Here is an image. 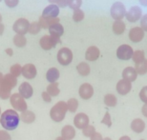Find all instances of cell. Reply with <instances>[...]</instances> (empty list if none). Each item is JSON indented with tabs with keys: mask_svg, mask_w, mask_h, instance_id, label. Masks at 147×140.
<instances>
[{
	"mask_svg": "<svg viewBox=\"0 0 147 140\" xmlns=\"http://www.w3.org/2000/svg\"><path fill=\"white\" fill-rule=\"evenodd\" d=\"M20 116L14 110H6L0 115V124L6 131H13L18 127Z\"/></svg>",
	"mask_w": 147,
	"mask_h": 140,
	"instance_id": "cell-1",
	"label": "cell"
},
{
	"mask_svg": "<svg viewBox=\"0 0 147 140\" xmlns=\"http://www.w3.org/2000/svg\"><path fill=\"white\" fill-rule=\"evenodd\" d=\"M17 84L16 77H14L13 75L11 74H5V76L3 77L2 83L0 85V98L5 100L11 97V89H13Z\"/></svg>",
	"mask_w": 147,
	"mask_h": 140,
	"instance_id": "cell-2",
	"label": "cell"
},
{
	"mask_svg": "<svg viewBox=\"0 0 147 140\" xmlns=\"http://www.w3.org/2000/svg\"><path fill=\"white\" fill-rule=\"evenodd\" d=\"M67 112H68V108H67L66 102L58 101L50 111V116L55 122H61L65 118Z\"/></svg>",
	"mask_w": 147,
	"mask_h": 140,
	"instance_id": "cell-3",
	"label": "cell"
},
{
	"mask_svg": "<svg viewBox=\"0 0 147 140\" xmlns=\"http://www.w3.org/2000/svg\"><path fill=\"white\" fill-rule=\"evenodd\" d=\"M10 102H11V105L14 109V111H16V112L23 113L28 110V106H27V103H26L25 99L23 98L18 92L13 93V94L11 95Z\"/></svg>",
	"mask_w": 147,
	"mask_h": 140,
	"instance_id": "cell-4",
	"label": "cell"
},
{
	"mask_svg": "<svg viewBox=\"0 0 147 140\" xmlns=\"http://www.w3.org/2000/svg\"><path fill=\"white\" fill-rule=\"evenodd\" d=\"M59 43H61L60 37L53 36H44L43 37H41L39 41L40 47L45 51H49V50L55 48L57 44H59Z\"/></svg>",
	"mask_w": 147,
	"mask_h": 140,
	"instance_id": "cell-5",
	"label": "cell"
},
{
	"mask_svg": "<svg viewBox=\"0 0 147 140\" xmlns=\"http://www.w3.org/2000/svg\"><path fill=\"white\" fill-rule=\"evenodd\" d=\"M73 60V52L69 48H61L57 52V61L63 66L69 65Z\"/></svg>",
	"mask_w": 147,
	"mask_h": 140,
	"instance_id": "cell-6",
	"label": "cell"
},
{
	"mask_svg": "<svg viewBox=\"0 0 147 140\" xmlns=\"http://www.w3.org/2000/svg\"><path fill=\"white\" fill-rule=\"evenodd\" d=\"M126 14L125 6L121 2H115L111 7V15L115 20H121Z\"/></svg>",
	"mask_w": 147,
	"mask_h": 140,
	"instance_id": "cell-7",
	"label": "cell"
},
{
	"mask_svg": "<svg viewBox=\"0 0 147 140\" xmlns=\"http://www.w3.org/2000/svg\"><path fill=\"white\" fill-rule=\"evenodd\" d=\"M29 26H30V22L26 18H19L17 19L13 26V30L16 31V34H22L24 36L25 33H28Z\"/></svg>",
	"mask_w": 147,
	"mask_h": 140,
	"instance_id": "cell-8",
	"label": "cell"
},
{
	"mask_svg": "<svg viewBox=\"0 0 147 140\" xmlns=\"http://www.w3.org/2000/svg\"><path fill=\"white\" fill-rule=\"evenodd\" d=\"M134 51L131 46L129 45H121L117 50V56L120 60H129L133 56Z\"/></svg>",
	"mask_w": 147,
	"mask_h": 140,
	"instance_id": "cell-9",
	"label": "cell"
},
{
	"mask_svg": "<svg viewBox=\"0 0 147 140\" xmlns=\"http://www.w3.org/2000/svg\"><path fill=\"white\" fill-rule=\"evenodd\" d=\"M142 9L138 7V6H133V7L129 9L128 11H126L125 16L129 22L134 23L142 18Z\"/></svg>",
	"mask_w": 147,
	"mask_h": 140,
	"instance_id": "cell-10",
	"label": "cell"
},
{
	"mask_svg": "<svg viewBox=\"0 0 147 140\" xmlns=\"http://www.w3.org/2000/svg\"><path fill=\"white\" fill-rule=\"evenodd\" d=\"M74 125L79 130H83L85 127L89 125V116L86 113H79L74 118Z\"/></svg>",
	"mask_w": 147,
	"mask_h": 140,
	"instance_id": "cell-11",
	"label": "cell"
},
{
	"mask_svg": "<svg viewBox=\"0 0 147 140\" xmlns=\"http://www.w3.org/2000/svg\"><path fill=\"white\" fill-rule=\"evenodd\" d=\"M78 93H79V96H80L82 99L88 100V99H90L94 94V88L91 84L84 83L79 87Z\"/></svg>",
	"mask_w": 147,
	"mask_h": 140,
	"instance_id": "cell-12",
	"label": "cell"
},
{
	"mask_svg": "<svg viewBox=\"0 0 147 140\" xmlns=\"http://www.w3.org/2000/svg\"><path fill=\"white\" fill-rule=\"evenodd\" d=\"M129 38L133 42H140L144 38V31L140 27L132 28L129 31Z\"/></svg>",
	"mask_w": 147,
	"mask_h": 140,
	"instance_id": "cell-13",
	"label": "cell"
},
{
	"mask_svg": "<svg viewBox=\"0 0 147 140\" xmlns=\"http://www.w3.org/2000/svg\"><path fill=\"white\" fill-rule=\"evenodd\" d=\"M36 74H37V71H36V68L34 64H26L22 67V75L24 76L25 78L27 79H34V77L36 76Z\"/></svg>",
	"mask_w": 147,
	"mask_h": 140,
	"instance_id": "cell-14",
	"label": "cell"
},
{
	"mask_svg": "<svg viewBox=\"0 0 147 140\" xmlns=\"http://www.w3.org/2000/svg\"><path fill=\"white\" fill-rule=\"evenodd\" d=\"M18 92H19L18 93L23 98L28 99V98L32 97V95H33V93H34V90L30 83L23 82V83H21V85L19 86Z\"/></svg>",
	"mask_w": 147,
	"mask_h": 140,
	"instance_id": "cell-15",
	"label": "cell"
},
{
	"mask_svg": "<svg viewBox=\"0 0 147 140\" xmlns=\"http://www.w3.org/2000/svg\"><path fill=\"white\" fill-rule=\"evenodd\" d=\"M132 89V85L131 82L125 80V79H121L119 80L117 84V92L121 95H125L131 91Z\"/></svg>",
	"mask_w": 147,
	"mask_h": 140,
	"instance_id": "cell-16",
	"label": "cell"
},
{
	"mask_svg": "<svg viewBox=\"0 0 147 140\" xmlns=\"http://www.w3.org/2000/svg\"><path fill=\"white\" fill-rule=\"evenodd\" d=\"M38 23L40 24L42 29H49L51 26L59 23V18H58V17H55V18H53V17L40 16L39 20H38Z\"/></svg>",
	"mask_w": 147,
	"mask_h": 140,
	"instance_id": "cell-17",
	"label": "cell"
},
{
	"mask_svg": "<svg viewBox=\"0 0 147 140\" xmlns=\"http://www.w3.org/2000/svg\"><path fill=\"white\" fill-rule=\"evenodd\" d=\"M58 13H59V8L57 7V5L55 4H51L44 9L43 13H42V16L43 17H57Z\"/></svg>",
	"mask_w": 147,
	"mask_h": 140,
	"instance_id": "cell-18",
	"label": "cell"
},
{
	"mask_svg": "<svg viewBox=\"0 0 147 140\" xmlns=\"http://www.w3.org/2000/svg\"><path fill=\"white\" fill-rule=\"evenodd\" d=\"M99 54H100V52L98 47L91 46L85 52V58L88 61H96L99 57Z\"/></svg>",
	"mask_w": 147,
	"mask_h": 140,
	"instance_id": "cell-19",
	"label": "cell"
},
{
	"mask_svg": "<svg viewBox=\"0 0 147 140\" xmlns=\"http://www.w3.org/2000/svg\"><path fill=\"white\" fill-rule=\"evenodd\" d=\"M122 77L123 79L129 81V82H133L137 79L138 77V72H136V70L133 67H127L123 70L122 72Z\"/></svg>",
	"mask_w": 147,
	"mask_h": 140,
	"instance_id": "cell-20",
	"label": "cell"
},
{
	"mask_svg": "<svg viewBox=\"0 0 147 140\" xmlns=\"http://www.w3.org/2000/svg\"><path fill=\"white\" fill-rule=\"evenodd\" d=\"M76 136V130L71 125H66L61 130V137L65 140H72Z\"/></svg>",
	"mask_w": 147,
	"mask_h": 140,
	"instance_id": "cell-21",
	"label": "cell"
},
{
	"mask_svg": "<svg viewBox=\"0 0 147 140\" xmlns=\"http://www.w3.org/2000/svg\"><path fill=\"white\" fill-rule=\"evenodd\" d=\"M131 129L133 132L137 133H142L145 129V123L142 119L140 118H136L132 121L131 123Z\"/></svg>",
	"mask_w": 147,
	"mask_h": 140,
	"instance_id": "cell-22",
	"label": "cell"
},
{
	"mask_svg": "<svg viewBox=\"0 0 147 140\" xmlns=\"http://www.w3.org/2000/svg\"><path fill=\"white\" fill-rule=\"evenodd\" d=\"M48 30H49L50 36H57V37H60L64 33V28L60 23H57V24H55V25L51 26Z\"/></svg>",
	"mask_w": 147,
	"mask_h": 140,
	"instance_id": "cell-23",
	"label": "cell"
},
{
	"mask_svg": "<svg viewBox=\"0 0 147 140\" xmlns=\"http://www.w3.org/2000/svg\"><path fill=\"white\" fill-rule=\"evenodd\" d=\"M20 120L23 121L26 124H31L36 120V115L33 112H31V111L27 110L25 112L21 113V115H20Z\"/></svg>",
	"mask_w": 147,
	"mask_h": 140,
	"instance_id": "cell-24",
	"label": "cell"
},
{
	"mask_svg": "<svg viewBox=\"0 0 147 140\" xmlns=\"http://www.w3.org/2000/svg\"><path fill=\"white\" fill-rule=\"evenodd\" d=\"M59 71L57 68H51L46 74V78L50 83H55L59 78Z\"/></svg>",
	"mask_w": 147,
	"mask_h": 140,
	"instance_id": "cell-25",
	"label": "cell"
},
{
	"mask_svg": "<svg viewBox=\"0 0 147 140\" xmlns=\"http://www.w3.org/2000/svg\"><path fill=\"white\" fill-rule=\"evenodd\" d=\"M76 71H78V74L82 75V76H87V75L90 74L91 69H90V66L88 65L86 62H81L76 66Z\"/></svg>",
	"mask_w": 147,
	"mask_h": 140,
	"instance_id": "cell-26",
	"label": "cell"
},
{
	"mask_svg": "<svg viewBox=\"0 0 147 140\" xmlns=\"http://www.w3.org/2000/svg\"><path fill=\"white\" fill-rule=\"evenodd\" d=\"M125 31V23L121 20H116L113 23V31L116 34H121Z\"/></svg>",
	"mask_w": 147,
	"mask_h": 140,
	"instance_id": "cell-27",
	"label": "cell"
},
{
	"mask_svg": "<svg viewBox=\"0 0 147 140\" xmlns=\"http://www.w3.org/2000/svg\"><path fill=\"white\" fill-rule=\"evenodd\" d=\"M13 44L16 47H18V48H23V47H25L26 44H27V39H26V37L24 36H22V34H16V36H13Z\"/></svg>",
	"mask_w": 147,
	"mask_h": 140,
	"instance_id": "cell-28",
	"label": "cell"
},
{
	"mask_svg": "<svg viewBox=\"0 0 147 140\" xmlns=\"http://www.w3.org/2000/svg\"><path fill=\"white\" fill-rule=\"evenodd\" d=\"M47 92L49 93L51 96H57L59 94L60 90L58 88V83H50V85L47 87Z\"/></svg>",
	"mask_w": 147,
	"mask_h": 140,
	"instance_id": "cell-29",
	"label": "cell"
},
{
	"mask_svg": "<svg viewBox=\"0 0 147 140\" xmlns=\"http://www.w3.org/2000/svg\"><path fill=\"white\" fill-rule=\"evenodd\" d=\"M135 70L138 72V74H145L147 72V59H144L142 62L136 64V67H135Z\"/></svg>",
	"mask_w": 147,
	"mask_h": 140,
	"instance_id": "cell-30",
	"label": "cell"
},
{
	"mask_svg": "<svg viewBox=\"0 0 147 140\" xmlns=\"http://www.w3.org/2000/svg\"><path fill=\"white\" fill-rule=\"evenodd\" d=\"M117 103V97L112 93H108L104 96V104L108 107H115Z\"/></svg>",
	"mask_w": 147,
	"mask_h": 140,
	"instance_id": "cell-31",
	"label": "cell"
},
{
	"mask_svg": "<svg viewBox=\"0 0 147 140\" xmlns=\"http://www.w3.org/2000/svg\"><path fill=\"white\" fill-rule=\"evenodd\" d=\"M132 59H133V61L136 64L142 62V61H143L145 59V54H144V52L143 51H140V50H139V51H136L134 52L133 54V56H132Z\"/></svg>",
	"mask_w": 147,
	"mask_h": 140,
	"instance_id": "cell-32",
	"label": "cell"
},
{
	"mask_svg": "<svg viewBox=\"0 0 147 140\" xmlns=\"http://www.w3.org/2000/svg\"><path fill=\"white\" fill-rule=\"evenodd\" d=\"M67 108H68V111L71 113H75L78 110V101L76 100V98H71L67 101Z\"/></svg>",
	"mask_w": 147,
	"mask_h": 140,
	"instance_id": "cell-33",
	"label": "cell"
},
{
	"mask_svg": "<svg viewBox=\"0 0 147 140\" xmlns=\"http://www.w3.org/2000/svg\"><path fill=\"white\" fill-rule=\"evenodd\" d=\"M10 74L17 78L22 74V67L19 64H14L10 68Z\"/></svg>",
	"mask_w": 147,
	"mask_h": 140,
	"instance_id": "cell-34",
	"label": "cell"
},
{
	"mask_svg": "<svg viewBox=\"0 0 147 140\" xmlns=\"http://www.w3.org/2000/svg\"><path fill=\"white\" fill-rule=\"evenodd\" d=\"M41 26L38 22H33V23H30V26H29V33L31 34H36L40 31L41 30Z\"/></svg>",
	"mask_w": 147,
	"mask_h": 140,
	"instance_id": "cell-35",
	"label": "cell"
},
{
	"mask_svg": "<svg viewBox=\"0 0 147 140\" xmlns=\"http://www.w3.org/2000/svg\"><path fill=\"white\" fill-rule=\"evenodd\" d=\"M84 18V11L78 9V10H76L74 11V13H73V19L75 22H79L81 20H83Z\"/></svg>",
	"mask_w": 147,
	"mask_h": 140,
	"instance_id": "cell-36",
	"label": "cell"
},
{
	"mask_svg": "<svg viewBox=\"0 0 147 140\" xmlns=\"http://www.w3.org/2000/svg\"><path fill=\"white\" fill-rule=\"evenodd\" d=\"M95 133H96V129L92 125H88L87 127H85L84 129L82 130V133H83V135L86 136V137H91Z\"/></svg>",
	"mask_w": 147,
	"mask_h": 140,
	"instance_id": "cell-37",
	"label": "cell"
},
{
	"mask_svg": "<svg viewBox=\"0 0 147 140\" xmlns=\"http://www.w3.org/2000/svg\"><path fill=\"white\" fill-rule=\"evenodd\" d=\"M81 5H82V0H69L68 6L74 11L78 10L81 7Z\"/></svg>",
	"mask_w": 147,
	"mask_h": 140,
	"instance_id": "cell-38",
	"label": "cell"
},
{
	"mask_svg": "<svg viewBox=\"0 0 147 140\" xmlns=\"http://www.w3.org/2000/svg\"><path fill=\"white\" fill-rule=\"evenodd\" d=\"M140 98L142 102H144V104H147V86L143 87L140 92Z\"/></svg>",
	"mask_w": 147,
	"mask_h": 140,
	"instance_id": "cell-39",
	"label": "cell"
},
{
	"mask_svg": "<svg viewBox=\"0 0 147 140\" xmlns=\"http://www.w3.org/2000/svg\"><path fill=\"white\" fill-rule=\"evenodd\" d=\"M101 123L102 124H106L108 127H111L112 126V121H111V116H110V113H106L104 115L103 119L101 120Z\"/></svg>",
	"mask_w": 147,
	"mask_h": 140,
	"instance_id": "cell-40",
	"label": "cell"
},
{
	"mask_svg": "<svg viewBox=\"0 0 147 140\" xmlns=\"http://www.w3.org/2000/svg\"><path fill=\"white\" fill-rule=\"evenodd\" d=\"M11 135L6 130H0V140H11Z\"/></svg>",
	"mask_w": 147,
	"mask_h": 140,
	"instance_id": "cell-41",
	"label": "cell"
},
{
	"mask_svg": "<svg viewBox=\"0 0 147 140\" xmlns=\"http://www.w3.org/2000/svg\"><path fill=\"white\" fill-rule=\"evenodd\" d=\"M140 28L144 31H147V14H144L140 19Z\"/></svg>",
	"mask_w": 147,
	"mask_h": 140,
	"instance_id": "cell-42",
	"label": "cell"
},
{
	"mask_svg": "<svg viewBox=\"0 0 147 140\" xmlns=\"http://www.w3.org/2000/svg\"><path fill=\"white\" fill-rule=\"evenodd\" d=\"M5 4L8 6L9 8H14L18 5L19 0H4Z\"/></svg>",
	"mask_w": 147,
	"mask_h": 140,
	"instance_id": "cell-43",
	"label": "cell"
},
{
	"mask_svg": "<svg viewBox=\"0 0 147 140\" xmlns=\"http://www.w3.org/2000/svg\"><path fill=\"white\" fill-rule=\"evenodd\" d=\"M41 96H42L43 100L45 101V102H47V103H49V102L52 101V96L50 95L47 92H43L42 94H41Z\"/></svg>",
	"mask_w": 147,
	"mask_h": 140,
	"instance_id": "cell-44",
	"label": "cell"
},
{
	"mask_svg": "<svg viewBox=\"0 0 147 140\" xmlns=\"http://www.w3.org/2000/svg\"><path fill=\"white\" fill-rule=\"evenodd\" d=\"M69 4V0H58L57 7L58 8H65Z\"/></svg>",
	"mask_w": 147,
	"mask_h": 140,
	"instance_id": "cell-45",
	"label": "cell"
},
{
	"mask_svg": "<svg viewBox=\"0 0 147 140\" xmlns=\"http://www.w3.org/2000/svg\"><path fill=\"white\" fill-rule=\"evenodd\" d=\"M91 139L90 140H103V138H102V135H100L99 133H95L94 135L90 137Z\"/></svg>",
	"mask_w": 147,
	"mask_h": 140,
	"instance_id": "cell-46",
	"label": "cell"
},
{
	"mask_svg": "<svg viewBox=\"0 0 147 140\" xmlns=\"http://www.w3.org/2000/svg\"><path fill=\"white\" fill-rule=\"evenodd\" d=\"M142 113L143 116H145V117H147V104H144L142 109Z\"/></svg>",
	"mask_w": 147,
	"mask_h": 140,
	"instance_id": "cell-47",
	"label": "cell"
},
{
	"mask_svg": "<svg viewBox=\"0 0 147 140\" xmlns=\"http://www.w3.org/2000/svg\"><path fill=\"white\" fill-rule=\"evenodd\" d=\"M6 54H7L9 56H13V49H11V48H8V49H6Z\"/></svg>",
	"mask_w": 147,
	"mask_h": 140,
	"instance_id": "cell-48",
	"label": "cell"
},
{
	"mask_svg": "<svg viewBox=\"0 0 147 140\" xmlns=\"http://www.w3.org/2000/svg\"><path fill=\"white\" fill-rule=\"evenodd\" d=\"M4 30H5V26H4V24H0V36L1 34H3V33H4Z\"/></svg>",
	"mask_w": 147,
	"mask_h": 140,
	"instance_id": "cell-49",
	"label": "cell"
},
{
	"mask_svg": "<svg viewBox=\"0 0 147 140\" xmlns=\"http://www.w3.org/2000/svg\"><path fill=\"white\" fill-rule=\"evenodd\" d=\"M140 3L144 7H147V0H140Z\"/></svg>",
	"mask_w": 147,
	"mask_h": 140,
	"instance_id": "cell-50",
	"label": "cell"
},
{
	"mask_svg": "<svg viewBox=\"0 0 147 140\" xmlns=\"http://www.w3.org/2000/svg\"><path fill=\"white\" fill-rule=\"evenodd\" d=\"M119 140H131V138L127 135H124V136H121V137L119 138Z\"/></svg>",
	"mask_w": 147,
	"mask_h": 140,
	"instance_id": "cell-51",
	"label": "cell"
},
{
	"mask_svg": "<svg viewBox=\"0 0 147 140\" xmlns=\"http://www.w3.org/2000/svg\"><path fill=\"white\" fill-rule=\"evenodd\" d=\"M3 77H4V75H3V74H1V72H0V85H1V83H2Z\"/></svg>",
	"mask_w": 147,
	"mask_h": 140,
	"instance_id": "cell-52",
	"label": "cell"
},
{
	"mask_svg": "<svg viewBox=\"0 0 147 140\" xmlns=\"http://www.w3.org/2000/svg\"><path fill=\"white\" fill-rule=\"evenodd\" d=\"M48 1H49L50 3H52V4H55V3H57L58 0H48Z\"/></svg>",
	"mask_w": 147,
	"mask_h": 140,
	"instance_id": "cell-53",
	"label": "cell"
},
{
	"mask_svg": "<svg viewBox=\"0 0 147 140\" xmlns=\"http://www.w3.org/2000/svg\"><path fill=\"white\" fill-rule=\"evenodd\" d=\"M55 140H65V139L62 138V137H61V136H59V137H57V138L55 139Z\"/></svg>",
	"mask_w": 147,
	"mask_h": 140,
	"instance_id": "cell-54",
	"label": "cell"
},
{
	"mask_svg": "<svg viewBox=\"0 0 147 140\" xmlns=\"http://www.w3.org/2000/svg\"><path fill=\"white\" fill-rule=\"evenodd\" d=\"M103 140H112L110 137H105V138H103Z\"/></svg>",
	"mask_w": 147,
	"mask_h": 140,
	"instance_id": "cell-55",
	"label": "cell"
},
{
	"mask_svg": "<svg viewBox=\"0 0 147 140\" xmlns=\"http://www.w3.org/2000/svg\"><path fill=\"white\" fill-rule=\"evenodd\" d=\"M1 22H2V15L0 14V24H1Z\"/></svg>",
	"mask_w": 147,
	"mask_h": 140,
	"instance_id": "cell-56",
	"label": "cell"
},
{
	"mask_svg": "<svg viewBox=\"0 0 147 140\" xmlns=\"http://www.w3.org/2000/svg\"><path fill=\"white\" fill-rule=\"evenodd\" d=\"M0 115H1V108H0Z\"/></svg>",
	"mask_w": 147,
	"mask_h": 140,
	"instance_id": "cell-57",
	"label": "cell"
},
{
	"mask_svg": "<svg viewBox=\"0 0 147 140\" xmlns=\"http://www.w3.org/2000/svg\"><path fill=\"white\" fill-rule=\"evenodd\" d=\"M140 140H144V139H140Z\"/></svg>",
	"mask_w": 147,
	"mask_h": 140,
	"instance_id": "cell-58",
	"label": "cell"
},
{
	"mask_svg": "<svg viewBox=\"0 0 147 140\" xmlns=\"http://www.w3.org/2000/svg\"><path fill=\"white\" fill-rule=\"evenodd\" d=\"M0 1H2V0H0Z\"/></svg>",
	"mask_w": 147,
	"mask_h": 140,
	"instance_id": "cell-59",
	"label": "cell"
}]
</instances>
